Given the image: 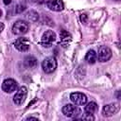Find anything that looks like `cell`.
Returning <instances> with one entry per match:
<instances>
[{
	"instance_id": "cell-16",
	"label": "cell",
	"mask_w": 121,
	"mask_h": 121,
	"mask_svg": "<svg viewBox=\"0 0 121 121\" xmlns=\"http://www.w3.org/2000/svg\"><path fill=\"white\" fill-rule=\"evenodd\" d=\"M26 18L28 21H30V22H36V21H38V19H39V14H38V12H36L35 10H29V11L26 14Z\"/></svg>"
},
{
	"instance_id": "cell-8",
	"label": "cell",
	"mask_w": 121,
	"mask_h": 121,
	"mask_svg": "<svg viewBox=\"0 0 121 121\" xmlns=\"http://www.w3.org/2000/svg\"><path fill=\"white\" fill-rule=\"evenodd\" d=\"M70 100L73 102V104L78 106H83L87 103V96L83 93L79 92H74L70 95Z\"/></svg>"
},
{
	"instance_id": "cell-11",
	"label": "cell",
	"mask_w": 121,
	"mask_h": 121,
	"mask_svg": "<svg viewBox=\"0 0 121 121\" xmlns=\"http://www.w3.org/2000/svg\"><path fill=\"white\" fill-rule=\"evenodd\" d=\"M45 5L50 10L53 11H61L64 8V4L61 0H48Z\"/></svg>"
},
{
	"instance_id": "cell-22",
	"label": "cell",
	"mask_w": 121,
	"mask_h": 121,
	"mask_svg": "<svg viewBox=\"0 0 121 121\" xmlns=\"http://www.w3.org/2000/svg\"><path fill=\"white\" fill-rule=\"evenodd\" d=\"M4 27H5V26H4V24L3 23H0V33L4 30Z\"/></svg>"
},
{
	"instance_id": "cell-12",
	"label": "cell",
	"mask_w": 121,
	"mask_h": 121,
	"mask_svg": "<svg viewBox=\"0 0 121 121\" xmlns=\"http://www.w3.org/2000/svg\"><path fill=\"white\" fill-rule=\"evenodd\" d=\"M60 43L62 44L63 46H66V45L69 44V43L71 42L72 36H71V34H70L67 30L62 29V30H60Z\"/></svg>"
},
{
	"instance_id": "cell-2",
	"label": "cell",
	"mask_w": 121,
	"mask_h": 121,
	"mask_svg": "<svg viewBox=\"0 0 121 121\" xmlns=\"http://www.w3.org/2000/svg\"><path fill=\"white\" fill-rule=\"evenodd\" d=\"M57 60L54 57H47L42 61V68L44 73L51 74L53 73L57 68Z\"/></svg>"
},
{
	"instance_id": "cell-10",
	"label": "cell",
	"mask_w": 121,
	"mask_h": 121,
	"mask_svg": "<svg viewBox=\"0 0 121 121\" xmlns=\"http://www.w3.org/2000/svg\"><path fill=\"white\" fill-rule=\"evenodd\" d=\"M119 103L117 102H113V103H110V104H107L103 107L102 109V113L104 116L106 117H110V116H112L114 115L118 111H119Z\"/></svg>"
},
{
	"instance_id": "cell-4",
	"label": "cell",
	"mask_w": 121,
	"mask_h": 121,
	"mask_svg": "<svg viewBox=\"0 0 121 121\" xmlns=\"http://www.w3.org/2000/svg\"><path fill=\"white\" fill-rule=\"evenodd\" d=\"M11 31L15 35H24L28 31V24L26 21L18 20L12 25Z\"/></svg>"
},
{
	"instance_id": "cell-7",
	"label": "cell",
	"mask_w": 121,
	"mask_h": 121,
	"mask_svg": "<svg viewBox=\"0 0 121 121\" xmlns=\"http://www.w3.org/2000/svg\"><path fill=\"white\" fill-rule=\"evenodd\" d=\"M14 47L20 51V52H26L29 49L30 47V41L27 39V38H25V37H21V38H18L15 42H14Z\"/></svg>"
},
{
	"instance_id": "cell-15",
	"label": "cell",
	"mask_w": 121,
	"mask_h": 121,
	"mask_svg": "<svg viewBox=\"0 0 121 121\" xmlns=\"http://www.w3.org/2000/svg\"><path fill=\"white\" fill-rule=\"evenodd\" d=\"M97 110V104L94 101H91L89 103H87L84 107V112L85 113H89V114H94Z\"/></svg>"
},
{
	"instance_id": "cell-17",
	"label": "cell",
	"mask_w": 121,
	"mask_h": 121,
	"mask_svg": "<svg viewBox=\"0 0 121 121\" xmlns=\"http://www.w3.org/2000/svg\"><path fill=\"white\" fill-rule=\"evenodd\" d=\"M26 6L24 4H19L15 7V13H22L24 10H26Z\"/></svg>"
},
{
	"instance_id": "cell-5",
	"label": "cell",
	"mask_w": 121,
	"mask_h": 121,
	"mask_svg": "<svg viewBox=\"0 0 121 121\" xmlns=\"http://www.w3.org/2000/svg\"><path fill=\"white\" fill-rule=\"evenodd\" d=\"M56 33L53 30H46L45 32H43L42 38H41V44L43 47H50L52 45V43L56 41Z\"/></svg>"
},
{
	"instance_id": "cell-14",
	"label": "cell",
	"mask_w": 121,
	"mask_h": 121,
	"mask_svg": "<svg viewBox=\"0 0 121 121\" xmlns=\"http://www.w3.org/2000/svg\"><path fill=\"white\" fill-rule=\"evenodd\" d=\"M24 65L26 68H34L37 65V59L33 56H27L24 60Z\"/></svg>"
},
{
	"instance_id": "cell-21",
	"label": "cell",
	"mask_w": 121,
	"mask_h": 121,
	"mask_svg": "<svg viewBox=\"0 0 121 121\" xmlns=\"http://www.w3.org/2000/svg\"><path fill=\"white\" fill-rule=\"evenodd\" d=\"M11 1H12V0H3V2H4L5 5H9V4L11 3Z\"/></svg>"
},
{
	"instance_id": "cell-1",
	"label": "cell",
	"mask_w": 121,
	"mask_h": 121,
	"mask_svg": "<svg viewBox=\"0 0 121 121\" xmlns=\"http://www.w3.org/2000/svg\"><path fill=\"white\" fill-rule=\"evenodd\" d=\"M61 112L63 115L73 119H78V116L81 114V110L75 104H66L62 107Z\"/></svg>"
},
{
	"instance_id": "cell-24",
	"label": "cell",
	"mask_w": 121,
	"mask_h": 121,
	"mask_svg": "<svg viewBox=\"0 0 121 121\" xmlns=\"http://www.w3.org/2000/svg\"><path fill=\"white\" fill-rule=\"evenodd\" d=\"M116 1H118V0H116Z\"/></svg>"
},
{
	"instance_id": "cell-19",
	"label": "cell",
	"mask_w": 121,
	"mask_h": 121,
	"mask_svg": "<svg viewBox=\"0 0 121 121\" xmlns=\"http://www.w3.org/2000/svg\"><path fill=\"white\" fill-rule=\"evenodd\" d=\"M87 19H88V18H87V15H86V14L82 13V14L80 15V21H81V23H84V24H85V23L87 22Z\"/></svg>"
},
{
	"instance_id": "cell-23",
	"label": "cell",
	"mask_w": 121,
	"mask_h": 121,
	"mask_svg": "<svg viewBox=\"0 0 121 121\" xmlns=\"http://www.w3.org/2000/svg\"><path fill=\"white\" fill-rule=\"evenodd\" d=\"M1 16H2V10L0 9V17H1Z\"/></svg>"
},
{
	"instance_id": "cell-6",
	"label": "cell",
	"mask_w": 121,
	"mask_h": 121,
	"mask_svg": "<svg viewBox=\"0 0 121 121\" xmlns=\"http://www.w3.org/2000/svg\"><path fill=\"white\" fill-rule=\"evenodd\" d=\"M26 95H27V88L26 86H21L13 96V102L16 105H22L25 102Z\"/></svg>"
},
{
	"instance_id": "cell-18",
	"label": "cell",
	"mask_w": 121,
	"mask_h": 121,
	"mask_svg": "<svg viewBox=\"0 0 121 121\" xmlns=\"http://www.w3.org/2000/svg\"><path fill=\"white\" fill-rule=\"evenodd\" d=\"M79 119H82V120H95V117H94V115L93 114H89V113H85L82 117H80Z\"/></svg>"
},
{
	"instance_id": "cell-9",
	"label": "cell",
	"mask_w": 121,
	"mask_h": 121,
	"mask_svg": "<svg viewBox=\"0 0 121 121\" xmlns=\"http://www.w3.org/2000/svg\"><path fill=\"white\" fill-rule=\"evenodd\" d=\"M17 88H18V83L13 78H7L2 83V90L8 94L13 93L14 91L17 90Z\"/></svg>"
},
{
	"instance_id": "cell-20",
	"label": "cell",
	"mask_w": 121,
	"mask_h": 121,
	"mask_svg": "<svg viewBox=\"0 0 121 121\" xmlns=\"http://www.w3.org/2000/svg\"><path fill=\"white\" fill-rule=\"evenodd\" d=\"M26 120H37V121H39V118H38V117H33V116L26 117Z\"/></svg>"
},
{
	"instance_id": "cell-3",
	"label": "cell",
	"mask_w": 121,
	"mask_h": 121,
	"mask_svg": "<svg viewBox=\"0 0 121 121\" xmlns=\"http://www.w3.org/2000/svg\"><path fill=\"white\" fill-rule=\"evenodd\" d=\"M112 52L110 47L106 45H101L98 48V51L96 53V60L100 62H106L112 58Z\"/></svg>"
},
{
	"instance_id": "cell-13",
	"label": "cell",
	"mask_w": 121,
	"mask_h": 121,
	"mask_svg": "<svg viewBox=\"0 0 121 121\" xmlns=\"http://www.w3.org/2000/svg\"><path fill=\"white\" fill-rule=\"evenodd\" d=\"M85 60L89 64H94L96 61V52L94 49L88 50L86 55H85Z\"/></svg>"
}]
</instances>
